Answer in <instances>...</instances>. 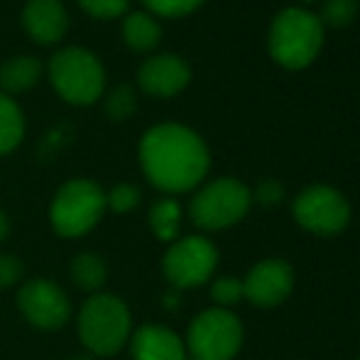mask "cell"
<instances>
[{
  "instance_id": "20",
  "label": "cell",
  "mask_w": 360,
  "mask_h": 360,
  "mask_svg": "<svg viewBox=\"0 0 360 360\" xmlns=\"http://www.w3.org/2000/svg\"><path fill=\"white\" fill-rule=\"evenodd\" d=\"M135 103H138V98H135L133 86H115L105 98V113L113 120H128L135 113Z\"/></svg>"
},
{
  "instance_id": "7",
  "label": "cell",
  "mask_w": 360,
  "mask_h": 360,
  "mask_svg": "<svg viewBox=\"0 0 360 360\" xmlns=\"http://www.w3.org/2000/svg\"><path fill=\"white\" fill-rule=\"evenodd\" d=\"M250 209V191L238 179H216L191 199V221L204 231L236 226Z\"/></svg>"
},
{
  "instance_id": "22",
  "label": "cell",
  "mask_w": 360,
  "mask_h": 360,
  "mask_svg": "<svg viewBox=\"0 0 360 360\" xmlns=\"http://www.w3.org/2000/svg\"><path fill=\"white\" fill-rule=\"evenodd\" d=\"M138 204H140V189L133 184H115L105 194V209L115 211V214H130Z\"/></svg>"
},
{
  "instance_id": "16",
  "label": "cell",
  "mask_w": 360,
  "mask_h": 360,
  "mask_svg": "<svg viewBox=\"0 0 360 360\" xmlns=\"http://www.w3.org/2000/svg\"><path fill=\"white\" fill-rule=\"evenodd\" d=\"M123 37L125 44L135 52H150L160 44L162 30L157 20L147 13H130L123 22Z\"/></svg>"
},
{
  "instance_id": "31",
  "label": "cell",
  "mask_w": 360,
  "mask_h": 360,
  "mask_svg": "<svg viewBox=\"0 0 360 360\" xmlns=\"http://www.w3.org/2000/svg\"><path fill=\"white\" fill-rule=\"evenodd\" d=\"M189 360H191V358H189Z\"/></svg>"
},
{
  "instance_id": "11",
  "label": "cell",
  "mask_w": 360,
  "mask_h": 360,
  "mask_svg": "<svg viewBox=\"0 0 360 360\" xmlns=\"http://www.w3.org/2000/svg\"><path fill=\"white\" fill-rule=\"evenodd\" d=\"M294 287V272L285 260H262L243 280V294L250 304L270 309L282 304Z\"/></svg>"
},
{
  "instance_id": "4",
  "label": "cell",
  "mask_w": 360,
  "mask_h": 360,
  "mask_svg": "<svg viewBox=\"0 0 360 360\" xmlns=\"http://www.w3.org/2000/svg\"><path fill=\"white\" fill-rule=\"evenodd\" d=\"M105 214V191L91 179H72L54 194L49 221L57 236L81 238L98 226Z\"/></svg>"
},
{
  "instance_id": "9",
  "label": "cell",
  "mask_w": 360,
  "mask_h": 360,
  "mask_svg": "<svg viewBox=\"0 0 360 360\" xmlns=\"http://www.w3.org/2000/svg\"><path fill=\"white\" fill-rule=\"evenodd\" d=\"M292 211L299 226L316 236H336L351 221V206L346 196L326 184L304 189L294 199Z\"/></svg>"
},
{
  "instance_id": "23",
  "label": "cell",
  "mask_w": 360,
  "mask_h": 360,
  "mask_svg": "<svg viewBox=\"0 0 360 360\" xmlns=\"http://www.w3.org/2000/svg\"><path fill=\"white\" fill-rule=\"evenodd\" d=\"M243 297H245V294H243V280H238V277H218L214 285H211V299H214L221 309L233 307V304H238Z\"/></svg>"
},
{
  "instance_id": "1",
  "label": "cell",
  "mask_w": 360,
  "mask_h": 360,
  "mask_svg": "<svg viewBox=\"0 0 360 360\" xmlns=\"http://www.w3.org/2000/svg\"><path fill=\"white\" fill-rule=\"evenodd\" d=\"M145 176L167 194H181L199 184L211 165L204 140L179 123H162L145 133L140 143Z\"/></svg>"
},
{
  "instance_id": "28",
  "label": "cell",
  "mask_w": 360,
  "mask_h": 360,
  "mask_svg": "<svg viewBox=\"0 0 360 360\" xmlns=\"http://www.w3.org/2000/svg\"><path fill=\"white\" fill-rule=\"evenodd\" d=\"M8 236H10V218L0 211V243H3Z\"/></svg>"
},
{
  "instance_id": "29",
  "label": "cell",
  "mask_w": 360,
  "mask_h": 360,
  "mask_svg": "<svg viewBox=\"0 0 360 360\" xmlns=\"http://www.w3.org/2000/svg\"><path fill=\"white\" fill-rule=\"evenodd\" d=\"M69 360H94V356H89V353H79V356H72Z\"/></svg>"
},
{
  "instance_id": "25",
  "label": "cell",
  "mask_w": 360,
  "mask_h": 360,
  "mask_svg": "<svg viewBox=\"0 0 360 360\" xmlns=\"http://www.w3.org/2000/svg\"><path fill=\"white\" fill-rule=\"evenodd\" d=\"M143 3L157 15H165V18H181V15L199 8L204 0H143Z\"/></svg>"
},
{
  "instance_id": "15",
  "label": "cell",
  "mask_w": 360,
  "mask_h": 360,
  "mask_svg": "<svg viewBox=\"0 0 360 360\" xmlns=\"http://www.w3.org/2000/svg\"><path fill=\"white\" fill-rule=\"evenodd\" d=\"M42 64L34 57H13L0 67V89L5 96L25 94L39 81Z\"/></svg>"
},
{
  "instance_id": "3",
  "label": "cell",
  "mask_w": 360,
  "mask_h": 360,
  "mask_svg": "<svg viewBox=\"0 0 360 360\" xmlns=\"http://www.w3.org/2000/svg\"><path fill=\"white\" fill-rule=\"evenodd\" d=\"M270 54L285 69H304L316 59L323 44V25L314 13L285 8L270 25Z\"/></svg>"
},
{
  "instance_id": "10",
  "label": "cell",
  "mask_w": 360,
  "mask_h": 360,
  "mask_svg": "<svg viewBox=\"0 0 360 360\" xmlns=\"http://www.w3.org/2000/svg\"><path fill=\"white\" fill-rule=\"evenodd\" d=\"M18 309L34 328L57 331L72 319V302L52 280H30L18 292Z\"/></svg>"
},
{
  "instance_id": "30",
  "label": "cell",
  "mask_w": 360,
  "mask_h": 360,
  "mask_svg": "<svg viewBox=\"0 0 360 360\" xmlns=\"http://www.w3.org/2000/svg\"><path fill=\"white\" fill-rule=\"evenodd\" d=\"M304 3H311V0H304Z\"/></svg>"
},
{
  "instance_id": "14",
  "label": "cell",
  "mask_w": 360,
  "mask_h": 360,
  "mask_svg": "<svg viewBox=\"0 0 360 360\" xmlns=\"http://www.w3.org/2000/svg\"><path fill=\"white\" fill-rule=\"evenodd\" d=\"M130 353L133 360H189L184 341L172 328L157 323H147L133 331Z\"/></svg>"
},
{
  "instance_id": "5",
  "label": "cell",
  "mask_w": 360,
  "mask_h": 360,
  "mask_svg": "<svg viewBox=\"0 0 360 360\" xmlns=\"http://www.w3.org/2000/svg\"><path fill=\"white\" fill-rule=\"evenodd\" d=\"M49 79L57 94L74 105H89L98 101L105 86L103 64L94 52L67 47L49 59Z\"/></svg>"
},
{
  "instance_id": "12",
  "label": "cell",
  "mask_w": 360,
  "mask_h": 360,
  "mask_svg": "<svg viewBox=\"0 0 360 360\" xmlns=\"http://www.w3.org/2000/svg\"><path fill=\"white\" fill-rule=\"evenodd\" d=\"M189 79H191L189 64L176 57V54H157V57H150L138 72L140 89L145 94L155 96V98L176 96L179 91H184Z\"/></svg>"
},
{
  "instance_id": "32",
  "label": "cell",
  "mask_w": 360,
  "mask_h": 360,
  "mask_svg": "<svg viewBox=\"0 0 360 360\" xmlns=\"http://www.w3.org/2000/svg\"><path fill=\"white\" fill-rule=\"evenodd\" d=\"M358 360H360V358H358Z\"/></svg>"
},
{
  "instance_id": "26",
  "label": "cell",
  "mask_w": 360,
  "mask_h": 360,
  "mask_svg": "<svg viewBox=\"0 0 360 360\" xmlns=\"http://www.w3.org/2000/svg\"><path fill=\"white\" fill-rule=\"evenodd\" d=\"M22 272H25V267L20 257L10 255V252H0V289L18 285Z\"/></svg>"
},
{
  "instance_id": "27",
  "label": "cell",
  "mask_w": 360,
  "mask_h": 360,
  "mask_svg": "<svg viewBox=\"0 0 360 360\" xmlns=\"http://www.w3.org/2000/svg\"><path fill=\"white\" fill-rule=\"evenodd\" d=\"M285 196V189H282L280 181L275 179H265L260 181V186L255 189V199L260 201L262 206H277Z\"/></svg>"
},
{
  "instance_id": "19",
  "label": "cell",
  "mask_w": 360,
  "mask_h": 360,
  "mask_svg": "<svg viewBox=\"0 0 360 360\" xmlns=\"http://www.w3.org/2000/svg\"><path fill=\"white\" fill-rule=\"evenodd\" d=\"M181 226V209L174 199H160L150 209V228L160 240L174 243Z\"/></svg>"
},
{
  "instance_id": "17",
  "label": "cell",
  "mask_w": 360,
  "mask_h": 360,
  "mask_svg": "<svg viewBox=\"0 0 360 360\" xmlns=\"http://www.w3.org/2000/svg\"><path fill=\"white\" fill-rule=\"evenodd\" d=\"M69 272H72L74 285L79 289H84V292H91V294L101 292V287H103L105 280H108L105 260L101 255H96V252H79V255L72 260Z\"/></svg>"
},
{
  "instance_id": "8",
  "label": "cell",
  "mask_w": 360,
  "mask_h": 360,
  "mask_svg": "<svg viewBox=\"0 0 360 360\" xmlns=\"http://www.w3.org/2000/svg\"><path fill=\"white\" fill-rule=\"evenodd\" d=\"M216 265L218 250L204 236H186L181 240H174L162 260L167 280L179 289L204 285L206 280H211Z\"/></svg>"
},
{
  "instance_id": "13",
  "label": "cell",
  "mask_w": 360,
  "mask_h": 360,
  "mask_svg": "<svg viewBox=\"0 0 360 360\" xmlns=\"http://www.w3.org/2000/svg\"><path fill=\"white\" fill-rule=\"evenodd\" d=\"M22 25L37 44H54L67 34L69 18L59 0H30L22 10Z\"/></svg>"
},
{
  "instance_id": "2",
  "label": "cell",
  "mask_w": 360,
  "mask_h": 360,
  "mask_svg": "<svg viewBox=\"0 0 360 360\" xmlns=\"http://www.w3.org/2000/svg\"><path fill=\"white\" fill-rule=\"evenodd\" d=\"M79 338L94 358H110L133 336V316L128 304L115 294L96 292L76 316Z\"/></svg>"
},
{
  "instance_id": "18",
  "label": "cell",
  "mask_w": 360,
  "mask_h": 360,
  "mask_svg": "<svg viewBox=\"0 0 360 360\" xmlns=\"http://www.w3.org/2000/svg\"><path fill=\"white\" fill-rule=\"evenodd\" d=\"M25 118L10 96L0 94V155H8L22 143Z\"/></svg>"
},
{
  "instance_id": "21",
  "label": "cell",
  "mask_w": 360,
  "mask_h": 360,
  "mask_svg": "<svg viewBox=\"0 0 360 360\" xmlns=\"http://www.w3.org/2000/svg\"><path fill=\"white\" fill-rule=\"evenodd\" d=\"M358 15V0H326L321 8V25H331V27H346L356 20Z\"/></svg>"
},
{
  "instance_id": "24",
  "label": "cell",
  "mask_w": 360,
  "mask_h": 360,
  "mask_svg": "<svg viewBox=\"0 0 360 360\" xmlns=\"http://www.w3.org/2000/svg\"><path fill=\"white\" fill-rule=\"evenodd\" d=\"M130 0H79V5L91 15V18L98 20H113L118 15L125 13Z\"/></svg>"
},
{
  "instance_id": "6",
  "label": "cell",
  "mask_w": 360,
  "mask_h": 360,
  "mask_svg": "<svg viewBox=\"0 0 360 360\" xmlns=\"http://www.w3.org/2000/svg\"><path fill=\"white\" fill-rule=\"evenodd\" d=\"M191 360H233L243 346V323L228 309H206L191 321L186 333Z\"/></svg>"
}]
</instances>
